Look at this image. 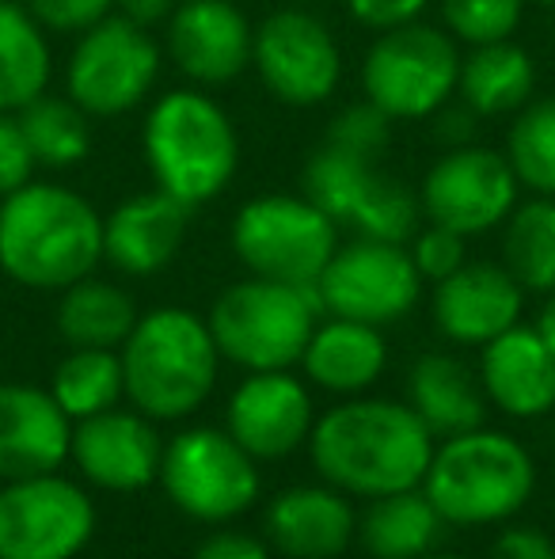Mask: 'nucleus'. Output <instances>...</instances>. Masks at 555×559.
<instances>
[{
  "instance_id": "f257e3e1",
  "label": "nucleus",
  "mask_w": 555,
  "mask_h": 559,
  "mask_svg": "<svg viewBox=\"0 0 555 559\" xmlns=\"http://www.w3.org/2000/svg\"><path fill=\"white\" fill-rule=\"evenodd\" d=\"M430 430L396 400L358 396L312 423V464L331 487L362 499L419 487L430 468Z\"/></svg>"
},
{
  "instance_id": "f03ea898",
  "label": "nucleus",
  "mask_w": 555,
  "mask_h": 559,
  "mask_svg": "<svg viewBox=\"0 0 555 559\" xmlns=\"http://www.w3.org/2000/svg\"><path fill=\"white\" fill-rule=\"evenodd\" d=\"M104 259V217L84 194L35 183L0 199V271L27 289H65Z\"/></svg>"
},
{
  "instance_id": "7ed1b4c3",
  "label": "nucleus",
  "mask_w": 555,
  "mask_h": 559,
  "mask_svg": "<svg viewBox=\"0 0 555 559\" xmlns=\"http://www.w3.org/2000/svg\"><path fill=\"white\" fill-rule=\"evenodd\" d=\"M141 153L153 171V183L191 210L217 199L240 168L237 126L202 88L164 92L148 107Z\"/></svg>"
},
{
  "instance_id": "20e7f679",
  "label": "nucleus",
  "mask_w": 555,
  "mask_h": 559,
  "mask_svg": "<svg viewBox=\"0 0 555 559\" xmlns=\"http://www.w3.org/2000/svg\"><path fill=\"white\" fill-rule=\"evenodd\" d=\"M221 350L202 317L164 305L137 317L122 343L126 396L148 419H183L198 412L217 384Z\"/></svg>"
},
{
  "instance_id": "39448f33",
  "label": "nucleus",
  "mask_w": 555,
  "mask_h": 559,
  "mask_svg": "<svg viewBox=\"0 0 555 559\" xmlns=\"http://www.w3.org/2000/svg\"><path fill=\"white\" fill-rule=\"evenodd\" d=\"M536 484L533 456L503 430H464L434 449L422 491L453 525H495L529 502Z\"/></svg>"
},
{
  "instance_id": "423d86ee",
  "label": "nucleus",
  "mask_w": 555,
  "mask_h": 559,
  "mask_svg": "<svg viewBox=\"0 0 555 559\" xmlns=\"http://www.w3.org/2000/svg\"><path fill=\"white\" fill-rule=\"evenodd\" d=\"M319 301L312 286H289L275 278H244L229 286L209 309L206 324L221 358L263 373L301 361L319 324Z\"/></svg>"
},
{
  "instance_id": "0eeeda50",
  "label": "nucleus",
  "mask_w": 555,
  "mask_h": 559,
  "mask_svg": "<svg viewBox=\"0 0 555 559\" xmlns=\"http://www.w3.org/2000/svg\"><path fill=\"white\" fill-rule=\"evenodd\" d=\"M460 43L430 23H403L381 31L362 61V92L388 118L419 122L434 118L457 96Z\"/></svg>"
},
{
  "instance_id": "6e6552de",
  "label": "nucleus",
  "mask_w": 555,
  "mask_h": 559,
  "mask_svg": "<svg viewBox=\"0 0 555 559\" xmlns=\"http://www.w3.org/2000/svg\"><path fill=\"white\" fill-rule=\"evenodd\" d=\"M301 194L316 202L339 228L370 236V240L408 243L422 222L419 191L388 176L370 156L347 153L327 141L304 164Z\"/></svg>"
},
{
  "instance_id": "1a4fd4ad",
  "label": "nucleus",
  "mask_w": 555,
  "mask_h": 559,
  "mask_svg": "<svg viewBox=\"0 0 555 559\" xmlns=\"http://www.w3.org/2000/svg\"><path fill=\"white\" fill-rule=\"evenodd\" d=\"M232 251L255 274L316 286L339 248V225L304 194H260L232 217Z\"/></svg>"
},
{
  "instance_id": "9d476101",
  "label": "nucleus",
  "mask_w": 555,
  "mask_h": 559,
  "mask_svg": "<svg viewBox=\"0 0 555 559\" xmlns=\"http://www.w3.org/2000/svg\"><path fill=\"white\" fill-rule=\"evenodd\" d=\"M160 66L164 50L148 27H137L134 20L114 12L76 35L65 66V96L76 99L92 118H119L153 96Z\"/></svg>"
},
{
  "instance_id": "9b49d317",
  "label": "nucleus",
  "mask_w": 555,
  "mask_h": 559,
  "mask_svg": "<svg viewBox=\"0 0 555 559\" xmlns=\"http://www.w3.org/2000/svg\"><path fill=\"white\" fill-rule=\"evenodd\" d=\"M160 484L194 522H229L260 499L255 456L214 427L183 430L164 445Z\"/></svg>"
},
{
  "instance_id": "f8f14e48",
  "label": "nucleus",
  "mask_w": 555,
  "mask_h": 559,
  "mask_svg": "<svg viewBox=\"0 0 555 559\" xmlns=\"http://www.w3.org/2000/svg\"><path fill=\"white\" fill-rule=\"evenodd\" d=\"M316 301L327 317L385 328L403 320L422 297V274L403 243L358 236L339 243L316 278Z\"/></svg>"
},
{
  "instance_id": "ddd939ff",
  "label": "nucleus",
  "mask_w": 555,
  "mask_h": 559,
  "mask_svg": "<svg viewBox=\"0 0 555 559\" xmlns=\"http://www.w3.org/2000/svg\"><path fill=\"white\" fill-rule=\"evenodd\" d=\"M96 533V507L73 479H4L0 487V559H73Z\"/></svg>"
},
{
  "instance_id": "4468645a",
  "label": "nucleus",
  "mask_w": 555,
  "mask_h": 559,
  "mask_svg": "<svg viewBox=\"0 0 555 559\" xmlns=\"http://www.w3.org/2000/svg\"><path fill=\"white\" fill-rule=\"evenodd\" d=\"M252 66L286 107H319L342 81V50L331 27L304 8H278L255 27Z\"/></svg>"
},
{
  "instance_id": "2eb2a0df",
  "label": "nucleus",
  "mask_w": 555,
  "mask_h": 559,
  "mask_svg": "<svg viewBox=\"0 0 555 559\" xmlns=\"http://www.w3.org/2000/svg\"><path fill=\"white\" fill-rule=\"evenodd\" d=\"M518 191L521 183L506 153L487 145H457L445 148V156H437L422 176L419 206L426 222L460 236H480L510 217Z\"/></svg>"
},
{
  "instance_id": "dca6fc26",
  "label": "nucleus",
  "mask_w": 555,
  "mask_h": 559,
  "mask_svg": "<svg viewBox=\"0 0 555 559\" xmlns=\"http://www.w3.org/2000/svg\"><path fill=\"white\" fill-rule=\"evenodd\" d=\"M164 27L171 66L198 88L232 84L252 66L255 27L232 0H179Z\"/></svg>"
},
{
  "instance_id": "f3484780",
  "label": "nucleus",
  "mask_w": 555,
  "mask_h": 559,
  "mask_svg": "<svg viewBox=\"0 0 555 559\" xmlns=\"http://www.w3.org/2000/svg\"><path fill=\"white\" fill-rule=\"evenodd\" d=\"M69 456L84 472V479L104 491H141L160 476L164 442L156 438L148 415L111 407L81 419Z\"/></svg>"
},
{
  "instance_id": "a211bd4d",
  "label": "nucleus",
  "mask_w": 555,
  "mask_h": 559,
  "mask_svg": "<svg viewBox=\"0 0 555 559\" xmlns=\"http://www.w3.org/2000/svg\"><path fill=\"white\" fill-rule=\"evenodd\" d=\"M312 396L286 369L252 373L229 400V435L255 461H281L312 435Z\"/></svg>"
},
{
  "instance_id": "6ab92c4d",
  "label": "nucleus",
  "mask_w": 555,
  "mask_h": 559,
  "mask_svg": "<svg viewBox=\"0 0 555 559\" xmlns=\"http://www.w3.org/2000/svg\"><path fill=\"white\" fill-rule=\"evenodd\" d=\"M526 289L506 266L464 263L434 289V320L445 338L460 346H483L521 320Z\"/></svg>"
},
{
  "instance_id": "aec40b11",
  "label": "nucleus",
  "mask_w": 555,
  "mask_h": 559,
  "mask_svg": "<svg viewBox=\"0 0 555 559\" xmlns=\"http://www.w3.org/2000/svg\"><path fill=\"white\" fill-rule=\"evenodd\" d=\"M194 210L153 187L104 217V259L130 278H148L179 255Z\"/></svg>"
},
{
  "instance_id": "412c9836",
  "label": "nucleus",
  "mask_w": 555,
  "mask_h": 559,
  "mask_svg": "<svg viewBox=\"0 0 555 559\" xmlns=\"http://www.w3.org/2000/svg\"><path fill=\"white\" fill-rule=\"evenodd\" d=\"M69 449L73 427L50 392L31 384H0V479L58 472Z\"/></svg>"
},
{
  "instance_id": "4be33fe9",
  "label": "nucleus",
  "mask_w": 555,
  "mask_h": 559,
  "mask_svg": "<svg viewBox=\"0 0 555 559\" xmlns=\"http://www.w3.org/2000/svg\"><path fill=\"white\" fill-rule=\"evenodd\" d=\"M480 384L498 412L536 419L555 407V354L536 328L514 324L483 343Z\"/></svg>"
},
{
  "instance_id": "5701e85b",
  "label": "nucleus",
  "mask_w": 555,
  "mask_h": 559,
  "mask_svg": "<svg viewBox=\"0 0 555 559\" xmlns=\"http://www.w3.org/2000/svg\"><path fill=\"white\" fill-rule=\"evenodd\" d=\"M267 540L289 559H335L350 548L358 514L339 487H289L270 499L263 518Z\"/></svg>"
},
{
  "instance_id": "b1692460",
  "label": "nucleus",
  "mask_w": 555,
  "mask_h": 559,
  "mask_svg": "<svg viewBox=\"0 0 555 559\" xmlns=\"http://www.w3.org/2000/svg\"><path fill=\"white\" fill-rule=\"evenodd\" d=\"M301 361H304L309 381L319 384L324 392L358 396V392H365L385 373L388 346H385L381 328L331 317L327 324H316Z\"/></svg>"
},
{
  "instance_id": "393cba45",
  "label": "nucleus",
  "mask_w": 555,
  "mask_h": 559,
  "mask_svg": "<svg viewBox=\"0 0 555 559\" xmlns=\"http://www.w3.org/2000/svg\"><path fill=\"white\" fill-rule=\"evenodd\" d=\"M533 88H536L533 53L514 43V38L472 46V53L460 61L457 96L460 104H468L480 118L518 115L533 99Z\"/></svg>"
},
{
  "instance_id": "a878e982",
  "label": "nucleus",
  "mask_w": 555,
  "mask_h": 559,
  "mask_svg": "<svg viewBox=\"0 0 555 559\" xmlns=\"http://www.w3.org/2000/svg\"><path fill=\"white\" fill-rule=\"evenodd\" d=\"M411 412L422 427L437 438L464 435L483 427V396L475 389L472 373L449 354H422L408 377Z\"/></svg>"
},
{
  "instance_id": "bb28decb",
  "label": "nucleus",
  "mask_w": 555,
  "mask_h": 559,
  "mask_svg": "<svg viewBox=\"0 0 555 559\" xmlns=\"http://www.w3.org/2000/svg\"><path fill=\"white\" fill-rule=\"evenodd\" d=\"M442 525L445 518L426 499V491L408 487L370 499L365 514L358 518L354 537L373 559H422L442 540Z\"/></svg>"
},
{
  "instance_id": "cd10ccee",
  "label": "nucleus",
  "mask_w": 555,
  "mask_h": 559,
  "mask_svg": "<svg viewBox=\"0 0 555 559\" xmlns=\"http://www.w3.org/2000/svg\"><path fill=\"white\" fill-rule=\"evenodd\" d=\"M53 53L46 27L23 0H0V111H23L50 84Z\"/></svg>"
},
{
  "instance_id": "c85d7f7f",
  "label": "nucleus",
  "mask_w": 555,
  "mask_h": 559,
  "mask_svg": "<svg viewBox=\"0 0 555 559\" xmlns=\"http://www.w3.org/2000/svg\"><path fill=\"white\" fill-rule=\"evenodd\" d=\"M137 324V305L122 286L104 278H81L61 289L58 332L69 346L119 350Z\"/></svg>"
},
{
  "instance_id": "c756f323",
  "label": "nucleus",
  "mask_w": 555,
  "mask_h": 559,
  "mask_svg": "<svg viewBox=\"0 0 555 559\" xmlns=\"http://www.w3.org/2000/svg\"><path fill=\"white\" fill-rule=\"evenodd\" d=\"M15 118L27 133V145L35 153L38 168L69 171L88 160L96 133H92V115L76 99L43 92L23 111H15Z\"/></svg>"
},
{
  "instance_id": "7c9ffc66",
  "label": "nucleus",
  "mask_w": 555,
  "mask_h": 559,
  "mask_svg": "<svg viewBox=\"0 0 555 559\" xmlns=\"http://www.w3.org/2000/svg\"><path fill=\"white\" fill-rule=\"evenodd\" d=\"M503 266L529 294L555 289V199L533 194L503 222Z\"/></svg>"
},
{
  "instance_id": "2f4dec72",
  "label": "nucleus",
  "mask_w": 555,
  "mask_h": 559,
  "mask_svg": "<svg viewBox=\"0 0 555 559\" xmlns=\"http://www.w3.org/2000/svg\"><path fill=\"white\" fill-rule=\"evenodd\" d=\"M126 392V373H122V354L96 350V346H73L65 361L53 369L50 396L69 419H88V415L111 412Z\"/></svg>"
},
{
  "instance_id": "473e14b6",
  "label": "nucleus",
  "mask_w": 555,
  "mask_h": 559,
  "mask_svg": "<svg viewBox=\"0 0 555 559\" xmlns=\"http://www.w3.org/2000/svg\"><path fill=\"white\" fill-rule=\"evenodd\" d=\"M503 153L526 191L555 199V99H529L514 115Z\"/></svg>"
},
{
  "instance_id": "72a5a7b5",
  "label": "nucleus",
  "mask_w": 555,
  "mask_h": 559,
  "mask_svg": "<svg viewBox=\"0 0 555 559\" xmlns=\"http://www.w3.org/2000/svg\"><path fill=\"white\" fill-rule=\"evenodd\" d=\"M526 0H442V20L457 43H503L518 31Z\"/></svg>"
},
{
  "instance_id": "f704fd0d",
  "label": "nucleus",
  "mask_w": 555,
  "mask_h": 559,
  "mask_svg": "<svg viewBox=\"0 0 555 559\" xmlns=\"http://www.w3.org/2000/svg\"><path fill=\"white\" fill-rule=\"evenodd\" d=\"M324 141H327V145H335V148H347V153L381 160V153H385L388 141H393V118L381 111L377 104L362 99V104L342 107V111L331 118Z\"/></svg>"
},
{
  "instance_id": "c9c22d12",
  "label": "nucleus",
  "mask_w": 555,
  "mask_h": 559,
  "mask_svg": "<svg viewBox=\"0 0 555 559\" xmlns=\"http://www.w3.org/2000/svg\"><path fill=\"white\" fill-rule=\"evenodd\" d=\"M464 240L468 236L453 233V228H445V225H434V222L426 228H419V233L411 236L408 251H411V259H415L422 282H442V278H449L453 271H460V266L468 263Z\"/></svg>"
},
{
  "instance_id": "e433bc0d",
  "label": "nucleus",
  "mask_w": 555,
  "mask_h": 559,
  "mask_svg": "<svg viewBox=\"0 0 555 559\" xmlns=\"http://www.w3.org/2000/svg\"><path fill=\"white\" fill-rule=\"evenodd\" d=\"M23 4L53 35H84L114 15V0H23Z\"/></svg>"
},
{
  "instance_id": "4c0bfd02",
  "label": "nucleus",
  "mask_w": 555,
  "mask_h": 559,
  "mask_svg": "<svg viewBox=\"0 0 555 559\" xmlns=\"http://www.w3.org/2000/svg\"><path fill=\"white\" fill-rule=\"evenodd\" d=\"M35 153L27 145V133H23L20 118L12 111H0V199H8L12 191L27 187L35 179Z\"/></svg>"
},
{
  "instance_id": "58836bf2",
  "label": "nucleus",
  "mask_w": 555,
  "mask_h": 559,
  "mask_svg": "<svg viewBox=\"0 0 555 559\" xmlns=\"http://www.w3.org/2000/svg\"><path fill=\"white\" fill-rule=\"evenodd\" d=\"M430 0H347L350 15H354L362 27L370 31H393L403 27V23H415L422 12H426Z\"/></svg>"
},
{
  "instance_id": "ea45409f",
  "label": "nucleus",
  "mask_w": 555,
  "mask_h": 559,
  "mask_svg": "<svg viewBox=\"0 0 555 559\" xmlns=\"http://www.w3.org/2000/svg\"><path fill=\"white\" fill-rule=\"evenodd\" d=\"M491 559H555V545L536 525H514L495 540Z\"/></svg>"
},
{
  "instance_id": "a19ab883",
  "label": "nucleus",
  "mask_w": 555,
  "mask_h": 559,
  "mask_svg": "<svg viewBox=\"0 0 555 559\" xmlns=\"http://www.w3.org/2000/svg\"><path fill=\"white\" fill-rule=\"evenodd\" d=\"M194 559H270V548L263 545V540L248 537V533H217V537H209L206 545L194 552Z\"/></svg>"
},
{
  "instance_id": "79ce46f5",
  "label": "nucleus",
  "mask_w": 555,
  "mask_h": 559,
  "mask_svg": "<svg viewBox=\"0 0 555 559\" xmlns=\"http://www.w3.org/2000/svg\"><path fill=\"white\" fill-rule=\"evenodd\" d=\"M475 122H480V115H475L472 107H468V104H453V99H449V104L437 111V138H442L449 148L472 145Z\"/></svg>"
},
{
  "instance_id": "37998d69",
  "label": "nucleus",
  "mask_w": 555,
  "mask_h": 559,
  "mask_svg": "<svg viewBox=\"0 0 555 559\" xmlns=\"http://www.w3.org/2000/svg\"><path fill=\"white\" fill-rule=\"evenodd\" d=\"M176 4L179 0H114V12L134 20L137 27H156V23H168Z\"/></svg>"
},
{
  "instance_id": "c03bdc74",
  "label": "nucleus",
  "mask_w": 555,
  "mask_h": 559,
  "mask_svg": "<svg viewBox=\"0 0 555 559\" xmlns=\"http://www.w3.org/2000/svg\"><path fill=\"white\" fill-rule=\"evenodd\" d=\"M536 332H541V338L552 346V354H555V289H552L548 305L541 309V320H536Z\"/></svg>"
},
{
  "instance_id": "a18cd8bd",
  "label": "nucleus",
  "mask_w": 555,
  "mask_h": 559,
  "mask_svg": "<svg viewBox=\"0 0 555 559\" xmlns=\"http://www.w3.org/2000/svg\"><path fill=\"white\" fill-rule=\"evenodd\" d=\"M422 559H464V556H422Z\"/></svg>"
},
{
  "instance_id": "49530a36",
  "label": "nucleus",
  "mask_w": 555,
  "mask_h": 559,
  "mask_svg": "<svg viewBox=\"0 0 555 559\" xmlns=\"http://www.w3.org/2000/svg\"><path fill=\"white\" fill-rule=\"evenodd\" d=\"M536 4H544V8H555V0H536Z\"/></svg>"
}]
</instances>
